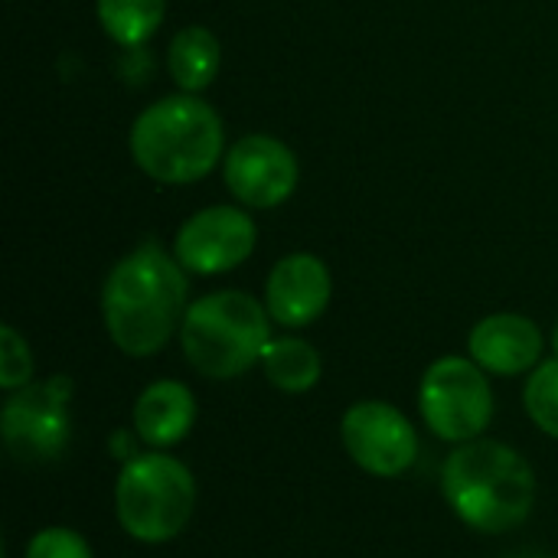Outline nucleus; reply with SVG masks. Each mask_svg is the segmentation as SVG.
<instances>
[{
    "instance_id": "f257e3e1",
    "label": "nucleus",
    "mask_w": 558,
    "mask_h": 558,
    "mask_svg": "<svg viewBox=\"0 0 558 558\" xmlns=\"http://www.w3.org/2000/svg\"><path fill=\"white\" fill-rule=\"evenodd\" d=\"M186 268L157 242L118 258L101 284V320L111 343L134 360L160 353L186 317Z\"/></svg>"
},
{
    "instance_id": "f03ea898",
    "label": "nucleus",
    "mask_w": 558,
    "mask_h": 558,
    "mask_svg": "<svg viewBox=\"0 0 558 558\" xmlns=\"http://www.w3.org/2000/svg\"><path fill=\"white\" fill-rule=\"evenodd\" d=\"M441 494L468 530L497 536L530 520L536 507V471L517 448L474 438L454 445L445 458Z\"/></svg>"
},
{
    "instance_id": "7ed1b4c3",
    "label": "nucleus",
    "mask_w": 558,
    "mask_h": 558,
    "mask_svg": "<svg viewBox=\"0 0 558 558\" xmlns=\"http://www.w3.org/2000/svg\"><path fill=\"white\" fill-rule=\"evenodd\" d=\"M134 163L157 183L190 186L216 170L226 157V128L209 101L177 92L150 101L131 124Z\"/></svg>"
},
{
    "instance_id": "20e7f679",
    "label": "nucleus",
    "mask_w": 558,
    "mask_h": 558,
    "mask_svg": "<svg viewBox=\"0 0 558 558\" xmlns=\"http://www.w3.org/2000/svg\"><path fill=\"white\" fill-rule=\"evenodd\" d=\"M271 314L248 291H213L186 307L180 350L186 363L216 383L245 376L271 343Z\"/></svg>"
},
{
    "instance_id": "39448f33",
    "label": "nucleus",
    "mask_w": 558,
    "mask_h": 558,
    "mask_svg": "<svg viewBox=\"0 0 558 558\" xmlns=\"http://www.w3.org/2000/svg\"><path fill=\"white\" fill-rule=\"evenodd\" d=\"M193 510L196 477L180 458L167 451H144L121 464L114 481V517L134 543H173L186 530Z\"/></svg>"
},
{
    "instance_id": "423d86ee",
    "label": "nucleus",
    "mask_w": 558,
    "mask_h": 558,
    "mask_svg": "<svg viewBox=\"0 0 558 558\" xmlns=\"http://www.w3.org/2000/svg\"><path fill=\"white\" fill-rule=\"evenodd\" d=\"M487 376L490 373H484L471 356L435 360L418 383V412L425 428L448 445L484 438L497 412Z\"/></svg>"
},
{
    "instance_id": "0eeeda50",
    "label": "nucleus",
    "mask_w": 558,
    "mask_h": 558,
    "mask_svg": "<svg viewBox=\"0 0 558 558\" xmlns=\"http://www.w3.org/2000/svg\"><path fill=\"white\" fill-rule=\"evenodd\" d=\"M72 396L69 376H49L7 396L0 409V438L16 464H52L72 441Z\"/></svg>"
},
{
    "instance_id": "6e6552de",
    "label": "nucleus",
    "mask_w": 558,
    "mask_h": 558,
    "mask_svg": "<svg viewBox=\"0 0 558 558\" xmlns=\"http://www.w3.org/2000/svg\"><path fill=\"white\" fill-rule=\"evenodd\" d=\"M340 441L350 461L373 477H402L418 461V432L412 418L383 399L353 402L340 418Z\"/></svg>"
},
{
    "instance_id": "1a4fd4ad",
    "label": "nucleus",
    "mask_w": 558,
    "mask_h": 558,
    "mask_svg": "<svg viewBox=\"0 0 558 558\" xmlns=\"http://www.w3.org/2000/svg\"><path fill=\"white\" fill-rule=\"evenodd\" d=\"M258 229L245 209L209 206L193 213L173 235V255L190 275H226L245 265L255 252Z\"/></svg>"
},
{
    "instance_id": "9d476101",
    "label": "nucleus",
    "mask_w": 558,
    "mask_h": 558,
    "mask_svg": "<svg viewBox=\"0 0 558 558\" xmlns=\"http://www.w3.org/2000/svg\"><path fill=\"white\" fill-rule=\"evenodd\" d=\"M222 180L235 203L275 209L298 190L301 167L284 141L271 134H242L222 157Z\"/></svg>"
},
{
    "instance_id": "9b49d317",
    "label": "nucleus",
    "mask_w": 558,
    "mask_h": 558,
    "mask_svg": "<svg viewBox=\"0 0 558 558\" xmlns=\"http://www.w3.org/2000/svg\"><path fill=\"white\" fill-rule=\"evenodd\" d=\"M333 298V278L324 258L291 252L275 262L265 281V307L278 327L301 330L314 324Z\"/></svg>"
},
{
    "instance_id": "f8f14e48",
    "label": "nucleus",
    "mask_w": 558,
    "mask_h": 558,
    "mask_svg": "<svg viewBox=\"0 0 558 558\" xmlns=\"http://www.w3.org/2000/svg\"><path fill=\"white\" fill-rule=\"evenodd\" d=\"M546 337L523 314H490L468 333L471 360L490 376H523L543 363Z\"/></svg>"
},
{
    "instance_id": "ddd939ff",
    "label": "nucleus",
    "mask_w": 558,
    "mask_h": 558,
    "mask_svg": "<svg viewBox=\"0 0 558 558\" xmlns=\"http://www.w3.org/2000/svg\"><path fill=\"white\" fill-rule=\"evenodd\" d=\"M193 422H196V399L193 389L180 379H157L144 386L131 412L134 438L150 451H167L180 445L193 432Z\"/></svg>"
},
{
    "instance_id": "4468645a",
    "label": "nucleus",
    "mask_w": 558,
    "mask_h": 558,
    "mask_svg": "<svg viewBox=\"0 0 558 558\" xmlns=\"http://www.w3.org/2000/svg\"><path fill=\"white\" fill-rule=\"evenodd\" d=\"M219 65H222V46L213 29L183 26L180 33H173L167 49V69L180 92L199 95L216 82Z\"/></svg>"
},
{
    "instance_id": "2eb2a0df",
    "label": "nucleus",
    "mask_w": 558,
    "mask_h": 558,
    "mask_svg": "<svg viewBox=\"0 0 558 558\" xmlns=\"http://www.w3.org/2000/svg\"><path fill=\"white\" fill-rule=\"evenodd\" d=\"M262 373L278 392L301 396L320 383L324 360L317 347L304 337H271V343L262 353Z\"/></svg>"
},
{
    "instance_id": "dca6fc26",
    "label": "nucleus",
    "mask_w": 558,
    "mask_h": 558,
    "mask_svg": "<svg viewBox=\"0 0 558 558\" xmlns=\"http://www.w3.org/2000/svg\"><path fill=\"white\" fill-rule=\"evenodd\" d=\"M167 0H95L101 29L124 49L144 46L163 23Z\"/></svg>"
},
{
    "instance_id": "f3484780",
    "label": "nucleus",
    "mask_w": 558,
    "mask_h": 558,
    "mask_svg": "<svg viewBox=\"0 0 558 558\" xmlns=\"http://www.w3.org/2000/svg\"><path fill=\"white\" fill-rule=\"evenodd\" d=\"M523 405H526V415L533 418V425L556 438L558 441V360H543L526 386H523Z\"/></svg>"
},
{
    "instance_id": "a211bd4d",
    "label": "nucleus",
    "mask_w": 558,
    "mask_h": 558,
    "mask_svg": "<svg viewBox=\"0 0 558 558\" xmlns=\"http://www.w3.org/2000/svg\"><path fill=\"white\" fill-rule=\"evenodd\" d=\"M29 383H33V350L16 327L3 324L0 327V389L16 392Z\"/></svg>"
},
{
    "instance_id": "6ab92c4d",
    "label": "nucleus",
    "mask_w": 558,
    "mask_h": 558,
    "mask_svg": "<svg viewBox=\"0 0 558 558\" xmlns=\"http://www.w3.org/2000/svg\"><path fill=\"white\" fill-rule=\"evenodd\" d=\"M23 558H95L82 533L69 526H46L29 536Z\"/></svg>"
},
{
    "instance_id": "aec40b11",
    "label": "nucleus",
    "mask_w": 558,
    "mask_h": 558,
    "mask_svg": "<svg viewBox=\"0 0 558 558\" xmlns=\"http://www.w3.org/2000/svg\"><path fill=\"white\" fill-rule=\"evenodd\" d=\"M507 558H549V556H543V553H533V549H523V553H510Z\"/></svg>"
},
{
    "instance_id": "412c9836",
    "label": "nucleus",
    "mask_w": 558,
    "mask_h": 558,
    "mask_svg": "<svg viewBox=\"0 0 558 558\" xmlns=\"http://www.w3.org/2000/svg\"><path fill=\"white\" fill-rule=\"evenodd\" d=\"M553 356L558 360V324H556V330H553Z\"/></svg>"
}]
</instances>
